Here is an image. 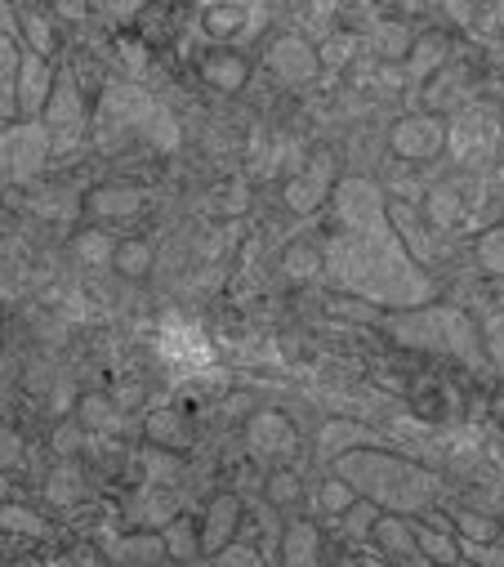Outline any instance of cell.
Listing matches in <instances>:
<instances>
[{"label": "cell", "mask_w": 504, "mask_h": 567, "mask_svg": "<svg viewBox=\"0 0 504 567\" xmlns=\"http://www.w3.org/2000/svg\"><path fill=\"white\" fill-rule=\"evenodd\" d=\"M455 567H473V563H455Z\"/></svg>", "instance_id": "cell-45"}, {"label": "cell", "mask_w": 504, "mask_h": 567, "mask_svg": "<svg viewBox=\"0 0 504 567\" xmlns=\"http://www.w3.org/2000/svg\"><path fill=\"white\" fill-rule=\"evenodd\" d=\"M166 558V540L157 532H130L112 545V563L120 567H157Z\"/></svg>", "instance_id": "cell-13"}, {"label": "cell", "mask_w": 504, "mask_h": 567, "mask_svg": "<svg viewBox=\"0 0 504 567\" xmlns=\"http://www.w3.org/2000/svg\"><path fill=\"white\" fill-rule=\"evenodd\" d=\"M477 264H482L491 277H504V229H500V223L477 238Z\"/></svg>", "instance_id": "cell-26"}, {"label": "cell", "mask_w": 504, "mask_h": 567, "mask_svg": "<svg viewBox=\"0 0 504 567\" xmlns=\"http://www.w3.org/2000/svg\"><path fill=\"white\" fill-rule=\"evenodd\" d=\"M19 45L14 36L0 32V117H19Z\"/></svg>", "instance_id": "cell-16"}, {"label": "cell", "mask_w": 504, "mask_h": 567, "mask_svg": "<svg viewBox=\"0 0 504 567\" xmlns=\"http://www.w3.org/2000/svg\"><path fill=\"white\" fill-rule=\"evenodd\" d=\"M353 501H357V496H353V487H348L344 479H330V483H322V492H317L322 514H335V518H339V514H348V510H353Z\"/></svg>", "instance_id": "cell-32"}, {"label": "cell", "mask_w": 504, "mask_h": 567, "mask_svg": "<svg viewBox=\"0 0 504 567\" xmlns=\"http://www.w3.org/2000/svg\"><path fill=\"white\" fill-rule=\"evenodd\" d=\"M237 523H241V501H237V496H219V501L210 505V514H206L201 536H197L201 549H206V554H219L223 545H232Z\"/></svg>", "instance_id": "cell-11"}, {"label": "cell", "mask_w": 504, "mask_h": 567, "mask_svg": "<svg viewBox=\"0 0 504 567\" xmlns=\"http://www.w3.org/2000/svg\"><path fill=\"white\" fill-rule=\"evenodd\" d=\"M54 447L63 451V456H67V451H76V447H81V429H76V424H59V433H54Z\"/></svg>", "instance_id": "cell-43"}, {"label": "cell", "mask_w": 504, "mask_h": 567, "mask_svg": "<svg viewBox=\"0 0 504 567\" xmlns=\"http://www.w3.org/2000/svg\"><path fill=\"white\" fill-rule=\"evenodd\" d=\"M112 264H116L125 277H144V273L153 269V246H148V242H116Z\"/></svg>", "instance_id": "cell-23"}, {"label": "cell", "mask_w": 504, "mask_h": 567, "mask_svg": "<svg viewBox=\"0 0 504 567\" xmlns=\"http://www.w3.org/2000/svg\"><path fill=\"white\" fill-rule=\"evenodd\" d=\"M317 527L313 523H291L286 527V540H282V563L286 567H317Z\"/></svg>", "instance_id": "cell-17"}, {"label": "cell", "mask_w": 504, "mask_h": 567, "mask_svg": "<svg viewBox=\"0 0 504 567\" xmlns=\"http://www.w3.org/2000/svg\"><path fill=\"white\" fill-rule=\"evenodd\" d=\"M245 442L255 456H291L295 451V429L282 411H260L255 420L245 424Z\"/></svg>", "instance_id": "cell-6"}, {"label": "cell", "mask_w": 504, "mask_h": 567, "mask_svg": "<svg viewBox=\"0 0 504 567\" xmlns=\"http://www.w3.org/2000/svg\"><path fill=\"white\" fill-rule=\"evenodd\" d=\"M370 536L380 540L389 554H398V558L420 554V549H416V527H411L402 514H380V518H375V532H370Z\"/></svg>", "instance_id": "cell-19"}, {"label": "cell", "mask_w": 504, "mask_h": 567, "mask_svg": "<svg viewBox=\"0 0 504 567\" xmlns=\"http://www.w3.org/2000/svg\"><path fill=\"white\" fill-rule=\"evenodd\" d=\"M0 532H14V536H45L50 523H45L36 510H23V505L6 501V505H0Z\"/></svg>", "instance_id": "cell-21"}, {"label": "cell", "mask_w": 504, "mask_h": 567, "mask_svg": "<svg viewBox=\"0 0 504 567\" xmlns=\"http://www.w3.org/2000/svg\"><path fill=\"white\" fill-rule=\"evenodd\" d=\"M201 76H206L214 90L232 94V90H241V85H245L250 63H245L241 54H232V50H214V54H206V59H201Z\"/></svg>", "instance_id": "cell-15"}, {"label": "cell", "mask_w": 504, "mask_h": 567, "mask_svg": "<svg viewBox=\"0 0 504 567\" xmlns=\"http://www.w3.org/2000/svg\"><path fill=\"white\" fill-rule=\"evenodd\" d=\"M269 505H295L300 501V492H304V483H300V474H291V470H277L273 479H269Z\"/></svg>", "instance_id": "cell-35"}, {"label": "cell", "mask_w": 504, "mask_h": 567, "mask_svg": "<svg viewBox=\"0 0 504 567\" xmlns=\"http://www.w3.org/2000/svg\"><path fill=\"white\" fill-rule=\"evenodd\" d=\"M19 465H23V438L10 424H0V474H10Z\"/></svg>", "instance_id": "cell-38"}, {"label": "cell", "mask_w": 504, "mask_h": 567, "mask_svg": "<svg viewBox=\"0 0 504 567\" xmlns=\"http://www.w3.org/2000/svg\"><path fill=\"white\" fill-rule=\"evenodd\" d=\"M41 126L50 130V139L59 135V130H76L81 126V90H76V81H72V72H59L54 76V90H50V103H45V112H41Z\"/></svg>", "instance_id": "cell-8"}, {"label": "cell", "mask_w": 504, "mask_h": 567, "mask_svg": "<svg viewBox=\"0 0 504 567\" xmlns=\"http://www.w3.org/2000/svg\"><path fill=\"white\" fill-rule=\"evenodd\" d=\"M269 67H273V76L277 81H286V85H304V81H313L317 76V54L300 41V36H286V41H277L273 50H269Z\"/></svg>", "instance_id": "cell-7"}, {"label": "cell", "mask_w": 504, "mask_h": 567, "mask_svg": "<svg viewBox=\"0 0 504 567\" xmlns=\"http://www.w3.org/2000/svg\"><path fill=\"white\" fill-rule=\"evenodd\" d=\"M161 540H166V554H175V558H192L201 549V540L192 536V523L188 518H170L166 532H161Z\"/></svg>", "instance_id": "cell-28"}, {"label": "cell", "mask_w": 504, "mask_h": 567, "mask_svg": "<svg viewBox=\"0 0 504 567\" xmlns=\"http://www.w3.org/2000/svg\"><path fill=\"white\" fill-rule=\"evenodd\" d=\"M330 157H322V161H313L304 175H295L291 183H286V206L291 210H300V214H313L317 206H322V197H326V188H330Z\"/></svg>", "instance_id": "cell-10"}, {"label": "cell", "mask_w": 504, "mask_h": 567, "mask_svg": "<svg viewBox=\"0 0 504 567\" xmlns=\"http://www.w3.org/2000/svg\"><path fill=\"white\" fill-rule=\"evenodd\" d=\"M447 63V41H416L411 45V76H429V72H442Z\"/></svg>", "instance_id": "cell-27"}, {"label": "cell", "mask_w": 504, "mask_h": 567, "mask_svg": "<svg viewBox=\"0 0 504 567\" xmlns=\"http://www.w3.org/2000/svg\"><path fill=\"white\" fill-rule=\"evenodd\" d=\"M50 157V130L41 122H19L0 135V183H32Z\"/></svg>", "instance_id": "cell-3"}, {"label": "cell", "mask_w": 504, "mask_h": 567, "mask_svg": "<svg viewBox=\"0 0 504 567\" xmlns=\"http://www.w3.org/2000/svg\"><path fill=\"white\" fill-rule=\"evenodd\" d=\"M214 567H264V563H260V554L250 549V545L232 540V545H223V549L214 554Z\"/></svg>", "instance_id": "cell-40"}, {"label": "cell", "mask_w": 504, "mask_h": 567, "mask_svg": "<svg viewBox=\"0 0 504 567\" xmlns=\"http://www.w3.org/2000/svg\"><path fill=\"white\" fill-rule=\"evenodd\" d=\"M85 210H94L98 219H130V214L144 210V192H139V188H120V183L94 188V192L85 197Z\"/></svg>", "instance_id": "cell-14"}, {"label": "cell", "mask_w": 504, "mask_h": 567, "mask_svg": "<svg viewBox=\"0 0 504 567\" xmlns=\"http://www.w3.org/2000/svg\"><path fill=\"white\" fill-rule=\"evenodd\" d=\"M339 474L353 496H366L375 510L389 505L393 514H416V510H429L433 501V479L424 470H416L411 461H398V456H385V451H370V447H353L335 461Z\"/></svg>", "instance_id": "cell-1"}, {"label": "cell", "mask_w": 504, "mask_h": 567, "mask_svg": "<svg viewBox=\"0 0 504 567\" xmlns=\"http://www.w3.org/2000/svg\"><path fill=\"white\" fill-rule=\"evenodd\" d=\"M81 424L85 429H120V411L103 393H85L81 398Z\"/></svg>", "instance_id": "cell-25"}, {"label": "cell", "mask_w": 504, "mask_h": 567, "mask_svg": "<svg viewBox=\"0 0 504 567\" xmlns=\"http://www.w3.org/2000/svg\"><path fill=\"white\" fill-rule=\"evenodd\" d=\"M72 251H76L85 264H107V260L116 255V242H112L103 229H85V233H76Z\"/></svg>", "instance_id": "cell-24"}, {"label": "cell", "mask_w": 504, "mask_h": 567, "mask_svg": "<svg viewBox=\"0 0 504 567\" xmlns=\"http://www.w3.org/2000/svg\"><path fill=\"white\" fill-rule=\"evenodd\" d=\"M54 67H50V59H41V54H23L19 59V117H28V122H36L41 112H45V103H50V90H54Z\"/></svg>", "instance_id": "cell-4"}, {"label": "cell", "mask_w": 504, "mask_h": 567, "mask_svg": "<svg viewBox=\"0 0 504 567\" xmlns=\"http://www.w3.org/2000/svg\"><path fill=\"white\" fill-rule=\"evenodd\" d=\"M339 518H344V536L361 540V536H370V532H375V518H380V510H375L370 501H353V510H348V514H339Z\"/></svg>", "instance_id": "cell-33"}, {"label": "cell", "mask_w": 504, "mask_h": 567, "mask_svg": "<svg viewBox=\"0 0 504 567\" xmlns=\"http://www.w3.org/2000/svg\"><path fill=\"white\" fill-rule=\"evenodd\" d=\"M389 144H393L398 157H407V161H424V157L442 153V144H447V126H442L438 117H407V122L393 126Z\"/></svg>", "instance_id": "cell-5"}, {"label": "cell", "mask_w": 504, "mask_h": 567, "mask_svg": "<svg viewBox=\"0 0 504 567\" xmlns=\"http://www.w3.org/2000/svg\"><path fill=\"white\" fill-rule=\"evenodd\" d=\"M393 339H398V345H407V349L451 354V358H464V363L482 367V339L469 326V317L455 313V308H420V313H407V317L393 322Z\"/></svg>", "instance_id": "cell-2"}, {"label": "cell", "mask_w": 504, "mask_h": 567, "mask_svg": "<svg viewBox=\"0 0 504 567\" xmlns=\"http://www.w3.org/2000/svg\"><path fill=\"white\" fill-rule=\"evenodd\" d=\"M416 549L429 554L442 567L460 563V540H455V532H451V523L442 514H429V527H416Z\"/></svg>", "instance_id": "cell-12"}, {"label": "cell", "mask_w": 504, "mask_h": 567, "mask_svg": "<svg viewBox=\"0 0 504 567\" xmlns=\"http://www.w3.org/2000/svg\"><path fill=\"white\" fill-rule=\"evenodd\" d=\"M451 527H455V540H469V545H491V540L500 536L495 518H486V514H477V510H455Z\"/></svg>", "instance_id": "cell-20"}, {"label": "cell", "mask_w": 504, "mask_h": 567, "mask_svg": "<svg viewBox=\"0 0 504 567\" xmlns=\"http://www.w3.org/2000/svg\"><path fill=\"white\" fill-rule=\"evenodd\" d=\"M148 438L161 451H183L192 442V429H188V420L179 411H153L148 416Z\"/></svg>", "instance_id": "cell-18"}, {"label": "cell", "mask_w": 504, "mask_h": 567, "mask_svg": "<svg viewBox=\"0 0 504 567\" xmlns=\"http://www.w3.org/2000/svg\"><path fill=\"white\" fill-rule=\"evenodd\" d=\"M353 442H361V433H357V424H348V420H330V424H322V438H317V447H322V456H344V451H353Z\"/></svg>", "instance_id": "cell-22"}, {"label": "cell", "mask_w": 504, "mask_h": 567, "mask_svg": "<svg viewBox=\"0 0 504 567\" xmlns=\"http://www.w3.org/2000/svg\"><path fill=\"white\" fill-rule=\"evenodd\" d=\"M125 518H130V523H144V527H153V523H170V505L166 501H144V492L139 496H130V501H125Z\"/></svg>", "instance_id": "cell-31"}, {"label": "cell", "mask_w": 504, "mask_h": 567, "mask_svg": "<svg viewBox=\"0 0 504 567\" xmlns=\"http://www.w3.org/2000/svg\"><path fill=\"white\" fill-rule=\"evenodd\" d=\"M313 273H322V255H317L313 246H291V251H286V277L308 282Z\"/></svg>", "instance_id": "cell-34"}, {"label": "cell", "mask_w": 504, "mask_h": 567, "mask_svg": "<svg viewBox=\"0 0 504 567\" xmlns=\"http://www.w3.org/2000/svg\"><path fill=\"white\" fill-rule=\"evenodd\" d=\"M179 474V461H170V451H148L144 456V479L148 483H170Z\"/></svg>", "instance_id": "cell-39"}, {"label": "cell", "mask_w": 504, "mask_h": 567, "mask_svg": "<svg viewBox=\"0 0 504 567\" xmlns=\"http://www.w3.org/2000/svg\"><path fill=\"white\" fill-rule=\"evenodd\" d=\"M19 19L28 23V41H32V54L50 59V50H54V28H50L41 14H32V10H19Z\"/></svg>", "instance_id": "cell-36"}, {"label": "cell", "mask_w": 504, "mask_h": 567, "mask_svg": "<svg viewBox=\"0 0 504 567\" xmlns=\"http://www.w3.org/2000/svg\"><path fill=\"white\" fill-rule=\"evenodd\" d=\"M269 23V6H214L210 14H206V28H210V36H219V41H228V36H260V28Z\"/></svg>", "instance_id": "cell-9"}, {"label": "cell", "mask_w": 504, "mask_h": 567, "mask_svg": "<svg viewBox=\"0 0 504 567\" xmlns=\"http://www.w3.org/2000/svg\"><path fill=\"white\" fill-rule=\"evenodd\" d=\"M482 354H491V363L504 371V313H491L482 326Z\"/></svg>", "instance_id": "cell-37"}, {"label": "cell", "mask_w": 504, "mask_h": 567, "mask_svg": "<svg viewBox=\"0 0 504 567\" xmlns=\"http://www.w3.org/2000/svg\"><path fill=\"white\" fill-rule=\"evenodd\" d=\"M81 492H85V483H81V474H76L72 465H59V470L50 474V483H45V496L59 501V505H72Z\"/></svg>", "instance_id": "cell-30"}, {"label": "cell", "mask_w": 504, "mask_h": 567, "mask_svg": "<svg viewBox=\"0 0 504 567\" xmlns=\"http://www.w3.org/2000/svg\"><path fill=\"white\" fill-rule=\"evenodd\" d=\"M429 219L438 223V229H451V223L460 219V192L451 183H442V188L429 192Z\"/></svg>", "instance_id": "cell-29"}, {"label": "cell", "mask_w": 504, "mask_h": 567, "mask_svg": "<svg viewBox=\"0 0 504 567\" xmlns=\"http://www.w3.org/2000/svg\"><path fill=\"white\" fill-rule=\"evenodd\" d=\"M353 50H357V41H353V36H335V41L322 50V59H317V63H330V67H339V63H344Z\"/></svg>", "instance_id": "cell-41"}, {"label": "cell", "mask_w": 504, "mask_h": 567, "mask_svg": "<svg viewBox=\"0 0 504 567\" xmlns=\"http://www.w3.org/2000/svg\"><path fill=\"white\" fill-rule=\"evenodd\" d=\"M0 496H10V479L6 474H0ZM0 505H6V501H0Z\"/></svg>", "instance_id": "cell-44"}, {"label": "cell", "mask_w": 504, "mask_h": 567, "mask_svg": "<svg viewBox=\"0 0 504 567\" xmlns=\"http://www.w3.org/2000/svg\"><path fill=\"white\" fill-rule=\"evenodd\" d=\"M416 41L407 36V28H385V36H380V50L385 54H407Z\"/></svg>", "instance_id": "cell-42"}]
</instances>
